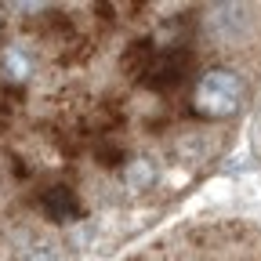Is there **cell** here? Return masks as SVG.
I'll use <instances>...</instances> for the list:
<instances>
[{
    "instance_id": "cell-6",
    "label": "cell",
    "mask_w": 261,
    "mask_h": 261,
    "mask_svg": "<svg viewBox=\"0 0 261 261\" xmlns=\"http://www.w3.org/2000/svg\"><path fill=\"white\" fill-rule=\"evenodd\" d=\"M0 73H4V80L11 84H29L33 73H37V58H33L22 44H11L0 51Z\"/></svg>"
},
{
    "instance_id": "cell-5",
    "label": "cell",
    "mask_w": 261,
    "mask_h": 261,
    "mask_svg": "<svg viewBox=\"0 0 261 261\" xmlns=\"http://www.w3.org/2000/svg\"><path fill=\"white\" fill-rule=\"evenodd\" d=\"M120 178H123V189H127V192L142 196V192H149V189L156 185V178H160V163H156L152 156H145V152L127 156L123 167H120Z\"/></svg>"
},
{
    "instance_id": "cell-4",
    "label": "cell",
    "mask_w": 261,
    "mask_h": 261,
    "mask_svg": "<svg viewBox=\"0 0 261 261\" xmlns=\"http://www.w3.org/2000/svg\"><path fill=\"white\" fill-rule=\"evenodd\" d=\"M40 214H44L47 221L65 225V221H76V218L84 214V207H80V196H76L69 185H51V189L40 192Z\"/></svg>"
},
{
    "instance_id": "cell-9",
    "label": "cell",
    "mask_w": 261,
    "mask_h": 261,
    "mask_svg": "<svg viewBox=\"0 0 261 261\" xmlns=\"http://www.w3.org/2000/svg\"><path fill=\"white\" fill-rule=\"evenodd\" d=\"M94 160L102 163V167H123V160H127V149L113 138H98L94 145Z\"/></svg>"
},
{
    "instance_id": "cell-10",
    "label": "cell",
    "mask_w": 261,
    "mask_h": 261,
    "mask_svg": "<svg viewBox=\"0 0 261 261\" xmlns=\"http://www.w3.org/2000/svg\"><path fill=\"white\" fill-rule=\"evenodd\" d=\"M0 33H4V8H0Z\"/></svg>"
},
{
    "instance_id": "cell-1",
    "label": "cell",
    "mask_w": 261,
    "mask_h": 261,
    "mask_svg": "<svg viewBox=\"0 0 261 261\" xmlns=\"http://www.w3.org/2000/svg\"><path fill=\"white\" fill-rule=\"evenodd\" d=\"M247 102V80L232 65H211L196 76L189 106L200 120H232Z\"/></svg>"
},
{
    "instance_id": "cell-2",
    "label": "cell",
    "mask_w": 261,
    "mask_h": 261,
    "mask_svg": "<svg viewBox=\"0 0 261 261\" xmlns=\"http://www.w3.org/2000/svg\"><path fill=\"white\" fill-rule=\"evenodd\" d=\"M189 69H192V51L189 47H156L145 73H142V84L156 94H174L185 80H189Z\"/></svg>"
},
{
    "instance_id": "cell-7",
    "label": "cell",
    "mask_w": 261,
    "mask_h": 261,
    "mask_svg": "<svg viewBox=\"0 0 261 261\" xmlns=\"http://www.w3.org/2000/svg\"><path fill=\"white\" fill-rule=\"evenodd\" d=\"M152 40L149 37H142V40H135L127 47V55H123V73H130V76H138L142 80V73H145V65H149V58H152Z\"/></svg>"
},
{
    "instance_id": "cell-3",
    "label": "cell",
    "mask_w": 261,
    "mask_h": 261,
    "mask_svg": "<svg viewBox=\"0 0 261 261\" xmlns=\"http://www.w3.org/2000/svg\"><path fill=\"white\" fill-rule=\"evenodd\" d=\"M203 29L218 44H240L243 33H247V11L236 4H218L211 11V22H203Z\"/></svg>"
},
{
    "instance_id": "cell-8",
    "label": "cell",
    "mask_w": 261,
    "mask_h": 261,
    "mask_svg": "<svg viewBox=\"0 0 261 261\" xmlns=\"http://www.w3.org/2000/svg\"><path fill=\"white\" fill-rule=\"evenodd\" d=\"M18 261H62V247L55 240H29L22 247Z\"/></svg>"
}]
</instances>
